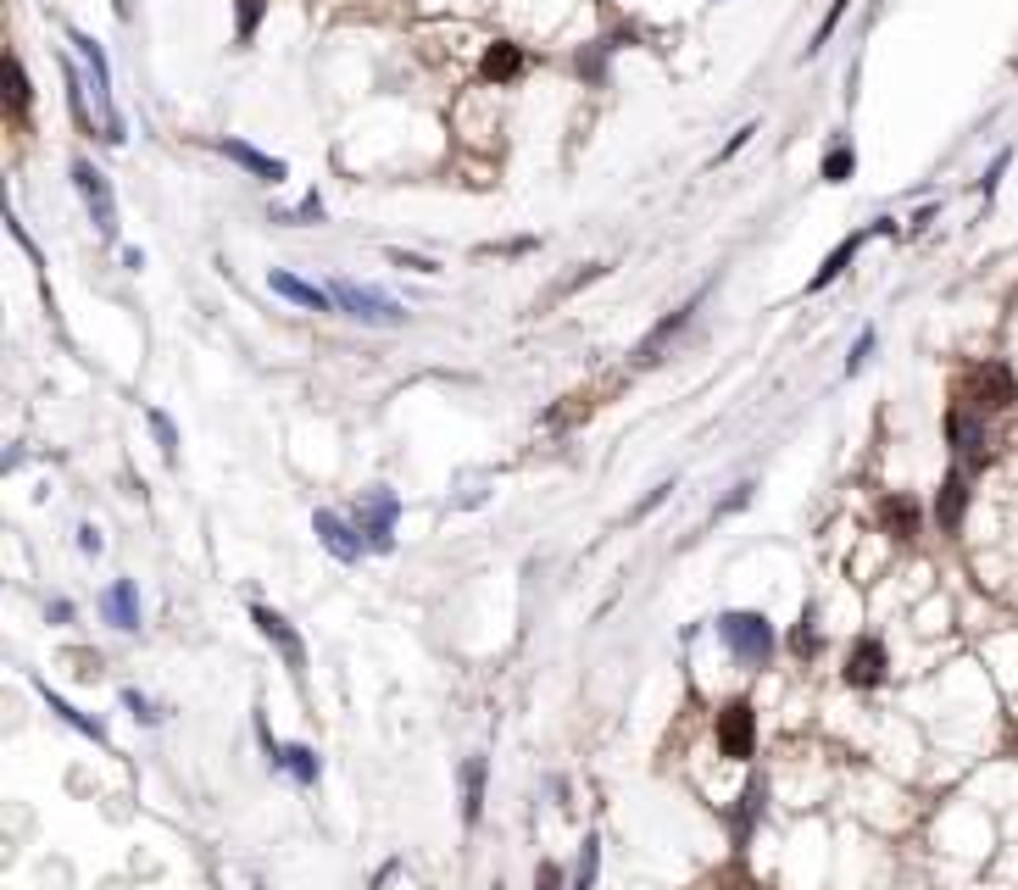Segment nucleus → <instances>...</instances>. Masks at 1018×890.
Listing matches in <instances>:
<instances>
[{"label": "nucleus", "mask_w": 1018, "mask_h": 890, "mask_svg": "<svg viewBox=\"0 0 1018 890\" xmlns=\"http://www.w3.org/2000/svg\"><path fill=\"white\" fill-rule=\"evenodd\" d=\"M963 406H974V412H1002L1018 401V379H1013V367L1007 362H980V367H968L963 373Z\"/></svg>", "instance_id": "nucleus-1"}, {"label": "nucleus", "mask_w": 1018, "mask_h": 890, "mask_svg": "<svg viewBox=\"0 0 1018 890\" xmlns=\"http://www.w3.org/2000/svg\"><path fill=\"white\" fill-rule=\"evenodd\" d=\"M328 296H334L339 312L357 317V323H368V329H396V323H407V306H401V301L378 296V290H368V285H351V278H339Z\"/></svg>", "instance_id": "nucleus-2"}, {"label": "nucleus", "mask_w": 1018, "mask_h": 890, "mask_svg": "<svg viewBox=\"0 0 1018 890\" xmlns=\"http://www.w3.org/2000/svg\"><path fill=\"white\" fill-rule=\"evenodd\" d=\"M718 635H723V645H730L746 668H762L773 657V624L762 613H723Z\"/></svg>", "instance_id": "nucleus-3"}, {"label": "nucleus", "mask_w": 1018, "mask_h": 890, "mask_svg": "<svg viewBox=\"0 0 1018 890\" xmlns=\"http://www.w3.org/2000/svg\"><path fill=\"white\" fill-rule=\"evenodd\" d=\"M396 518H401V501L390 490H368L357 506V529L368 540V551H390L396 546Z\"/></svg>", "instance_id": "nucleus-4"}, {"label": "nucleus", "mask_w": 1018, "mask_h": 890, "mask_svg": "<svg viewBox=\"0 0 1018 890\" xmlns=\"http://www.w3.org/2000/svg\"><path fill=\"white\" fill-rule=\"evenodd\" d=\"M73 45H78V57H84L89 78H95V106H101V117H107V139L117 146V139H123V123H117V106H112V67H107V51H101L89 34H73Z\"/></svg>", "instance_id": "nucleus-5"}, {"label": "nucleus", "mask_w": 1018, "mask_h": 890, "mask_svg": "<svg viewBox=\"0 0 1018 890\" xmlns=\"http://www.w3.org/2000/svg\"><path fill=\"white\" fill-rule=\"evenodd\" d=\"M73 184H78V196H84V206H89V217H95V228L107 234H117V201H112V184H107V173H95L89 162H73Z\"/></svg>", "instance_id": "nucleus-6"}, {"label": "nucleus", "mask_w": 1018, "mask_h": 890, "mask_svg": "<svg viewBox=\"0 0 1018 890\" xmlns=\"http://www.w3.org/2000/svg\"><path fill=\"white\" fill-rule=\"evenodd\" d=\"M946 440H952V451L968 462V467H980L985 462V412H974V406H952L946 412Z\"/></svg>", "instance_id": "nucleus-7"}, {"label": "nucleus", "mask_w": 1018, "mask_h": 890, "mask_svg": "<svg viewBox=\"0 0 1018 890\" xmlns=\"http://www.w3.org/2000/svg\"><path fill=\"white\" fill-rule=\"evenodd\" d=\"M251 624L278 645V657H284V668H289V679H301L307 674V645H301V635L289 629V618L284 613H273V606H251Z\"/></svg>", "instance_id": "nucleus-8"}, {"label": "nucleus", "mask_w": 1018, "mask_h": 890, "mask_svg": "<svg viewBox=\"0 0 1018 890\" xmlns=\"http://www.w3.org/2000/svg\"><path fill=\"white\" fill-rule=\"evenodd\" d=\"M312 529H318V540H323V551L334 556V562H362V551H368V540H362V529L357 524H346L339 512H318L312 518Z\"/></svg>", "instance_id": "nucleus-9"}, {"label": "nucleus", "mask_w": 1018, "mask_h": 890, "mask_svg": "<svg viewBox=\"0 0 1018 890\" xmlns=\"http://www.w3.org/2000/svg\"><path fill=\"white\" fill-rule=\"evenodd\" d=\"M752 735H757L752 707H746V701H730V707L718 713V752L735 757V763H746V757H752Z\"/></svg>", "instance_id": "nucleus-10"}, {"label": "nucleus", "mask_w": 1018, "mask_h": 890, "mask_svg": "<svg viewBox=\"0 0 1018 890\" xmlns=\"http://www.w3.org/2000/svg\"><path fill=\"white\" fill-rule=\"evenodd\" d=\"M885 640H874V635H868V640H857L852 645V657H846V685L852 690H874L880 679H885Z\"/></svg>", "instance_id": "nucleus-11"}, {"label": "nucleus", "mask_w": 1018, "mask_h": 890, "mask_svg": "<svg viewBox=\"0 0 1018 890\" xmlns=\"http://www.w3.org/2000/svg\"><path fill=\"white\" fill-rule=\"evenodd\" d=\"M262 745H268V763L284 768L296 785H318V752H312V745H278L268 729H262Z\"/></svg>", "instance_id": "nucleus-12"}, {"label": "nucleus", "mask_w": 1018, "mask_h": 890, "mask_svg": "<svg viewBox=\"0 0 1018 890\" xmlns=\"http://www.w3.org/2000/svg\"><path fill=\"white\" fill-rule=\"evenodd\" d=\"M218 151H223L228 162H239L246 173H257L262 184H284V178H289V167H284L278 156H262L257 146H246V139H218Z\"/></svg>", "instance_id": "nucleus-13"}, {"label": "nucleus", "mask_w": 1018, "mask_h": 890, "mask_svg": "<svg viewBox=\"0 0 1018 890\" xmlns=\"http://www.w3.org/2000/svg\"><path fill=\"white\" fill-rule=\"evenodd\" d=\"M696 306H702V290H696V296H691L685 306H679V312H668V317L657 323V329H651V335L641 340V351H635V362H641V367H651V362H657V351H662V346H668V340H673L679 329H685V323H691V312H696Z\"/></svg>", "instance_id": "nucleus-14"}, {"label": "nucleus", "mask_w": 1018, "mask_h": 890, "mask_svg": "<svg viewBox=\"0 0 1018 890\" xmlns=\"http://www.w3.org/2000/svg\"><path fill=\"white\" fill-rule=\"evenodd\" d=\"M268 290L284 296V301H296V306H307V312H328V306H334L328 290L307 285V278H296V273H268Z\"/></svg>", "instance_id": "nucleus-15"}, {"label": "nucleus", "mask_w": 1018, "mask_h": 890, "mask_svg": "<svg viewBox=\"0 0 1018 890\" xmlns=\"http://www.w3.org/2000/svg\"><path fill=\"white\" fill-rule=\"evenodd\" d=\"M101 613H107V624H112V629H139V590H134L128 579L107 585V596H101Z\"/></svg>", "instance_id": "nucleus-16"}, {"label": "nucleus", "mask_w": 1018, "mask_h": 890, "mask_svg": "<svg viewBox=\"0 0 1018 890\" xmlns=\"http://www.w3.org/2000/svg\"><path fill=\"white\" fill-rule=\"evenodd\" d=\"M963 512H968V479H963V474H946V485H941V496H935V524H941L946 535H957V529H963Z\"/></svg>", "instance_id": "nucleus-17"}, {"label": "nucleus", "mask_w": 1018, "mask_h": 890, "mask_svg": "<svg viewBox=\"0 0 1018 890\" xmlns=\"http://www.w3.org/2000/svg\"><path fill=\"white\" fill-rule=\"evenodd\" d=\"M39 695H45V707H51V713H57V718H62L67 729H78V735H84V740H95V745H107V724H101V718L78 713L73 701H62V695H57L51 685H39Z\"/></svg>", "instance_id": "nucleus-18"}, {"label": "nucleus", "mask_w": 1018, "mask_h": 890, "mask_svg": "<svg viewBox=\"0 0 1018 890\" xmlns=\"http://www.w3.org/2000/svg\"><path fill=\"white\" fill-rule=\"evenodd\" d=\"M880 524L891 540H913L918 535V501L913 496H885L880 501Z\"/></svg>", "instance_id": "nucleus-19"}, {"label": "nucleus", "mask_w": 1018, "mask_h": 890, "mask_svg": "<svg viewBox=\"0 0 1018 890\" xmlns=\"http://www.w3.org/2000/svg\"><path fill=\"white\" fill-rule=\"evenodd\" d=\"M479 73L491 78V84H512L518 73H523V51L518 45H507V39H496L491 51H484V62H479Z\"/></svg>", "instance_id": "nucleus-20"}, {"label": "nucleus", "mask_w": 1018, "mask_h": 890, "mask_svg": "<svg viewBox=\"0 0 1018 890\" xmlns=\"http://www.w3.org/2000/svg\"><path fill=\"white\" fill-rule=\"evenodd\" d=\"M484 813V757L462 763V824H479Z\"/></svg>", "instance_id": "nucleus-21"}, {"label": "nucleus", "mask_w": 1018, "mask_h": 890, "mask_svg": "<svg viewBox=\"0 0 1018 890\" xmlns=\"http://www.w3.org/2000/svg\"><path fill=\"white\" fill-rule=\"evenodd\" d=\"M868 234H874V228H868ZM868 234H852V240H841V246H835V251H830V256H823V267H818V273H812V285H807V290H823V285H835V278H841V273H846V262H852V256H857V246H862V240H868Z\"/></svg>", "instance_id": "nucleus-22"}, {"label": "nucleus", "mask_w": 1018, "mask_h": 890, "mask_svg": "<svg viewBox=\"0 0 1018 890\" xmlns=\"http://www.w3.org/2000/svg\"><path fill=\"white\" fill-rule=\"evenodd\" d=\"M7 106H12V117H23L34 106V89H28V73L17 57H7Z\"/></svg>", "instance_id": "nucleus-23"}, {"label": "nucleus", "mask_w": 1018, "mask_h": 890, "mask_svg": "<svg viewBox=\"0 0 1018 890\" xmlns=\"http://www.w3.org/2000/svg\"><path fill=\"white\" fill-rule=\"evenodd\" d=\"M852 167H857V151L852 146H830V156H823V184H846L852 178Z\"/></svg>", "instance_id": "nucleus-24"}, {"label": "nucleus", "mask_w": 1018, "mask_h": 890, "mask_svg": "<svg viewBox=\"0 0 1018 890\" xmlns=\"http://www.w3.org/2000/svg\"><path fill=\"white\" fill-rule=\"evenodd\" d=\"M596 868H601V840H596V835H585V852H579L573 890H596Z\"/></svg>", "instance_id": "nucleus-25"}, {"label": "nucleus", "mask_w": 1018, "mask_h": 890, "mask_svg": "<svg viewBox=\"0 0 1018 890\" xmlns=\"http://www.w3.org/2000/svg\"><path fill=\"white\" fill-rule=\"evenodd\" d=\"M762 813V785H746L741 795V813H735V847H746V835H752V818Z\"/></svg>", "instance_id": "nucleus-26"}, {"label": "nucleus", "mask_w": 1018, "mask_h": 890, "mask_svg": "<svg viewBox=\"0 0 1018 890\" xmlns=\"http://www.w3.org/2000/svg\"><path fill=\"white\" fill-rule=\"evenodd\" d=\"M239 7V45H251L257 39V23H262V12H268V0H234Z\"/></svg>", "instance_id": "nucleus-27"}, {"label": "nucleus", "mask_w": 1018, "mask_h": 890, "mask_svg": "<svg viewBox=\"0 0 1018 890\" xmlns=\"http://www.w3.org/2000/svg\"><path fill=\"white\" fill-rule=\"evenodd\" d=\"M67 106H73V117H78V128H95V117H89V101H84V78L67 67Z\"/></svg>", "instance_id": "nucleus-28"}, {"label": "nucleus", "mask_w": 1018, "mask_h": 890, "mask_svg": "<svg viewBox=\"0 0 1018 890\" xmlns=\"http://www.w3.org/2000/svg\"><path fill=\"white\" fill-rule=\"evenodd\" d=\"M791 651H796V657H812V651H818V629H812V613H802V624L791 629Z\"/></svg>", "instance_id": "nucleus-29"}, {"label": "nucleus", "mask_w": 1018, "mask_h": 890, "mask_svg": "<svg viewBox=\"0 0 1018 890\" xmlns=\"http://www.w3.org/2000/svg\"><path fill=\"white\" fill-rule=\"evenodd\" d=\"M846 7H852V0H835V7H830V17L818 23V34H812V45H807V57H818L823 45H830V34H835V23H841V12H846Z\"/></svg>", "instance_id": "nucleus-30"}, {"label": "nucleus", "mask_w": 1018, "mask_h": 890, "mask_svg": "<svg viewBox=\"0 0 1018 890\" xmlns=\"http://www.w3.org/2000/svg\"><path fill=\"white\" fill-rule=\"evenodd\" d=\"M123 707L139 718V724H162V713H157V701H145L139 690H123Z\"/></svg>", "instance_id": "nucleus-31"}, {"label": "nucleus", "mask_w": 1018, "mask_h": 890, "mask_svg": "<svg viewBox=\"0 0 1018 890\" xmlns=\"http://www.w3.org/2000/svg\"><path fill=\"white\" fill-rule=\"evenodd\" d=\"M151 429L162 440V456H178V435H173V417L167 412H151Z\"/></svg>", "instance_id": "nucleus-32"}, {"label": "nucleus", "mask_w": 1018, "mask_h": 890, "mask_svg": "<svg viewBox=\"0 0 1018 890\" xmlns=\"http://www.w3.org/2000/svg\"><path fill=\"white\" fill-rule=\"evenodd\" d=\"M390 262H396V267H412V273H440V262L412 256V251H401V246H390Z\"/></svg>", "instance_id": "nucleus-33"}, {"label": "nucleus", "mask_w": 1018, "mask_h": 890, "mask_svg": "<svg viewBox=\"0 0 1018 890\" xmlns=\"http://www.w3.org/2000/svg\"><path fill=\"white\" fill-rule=\"evenodd\" d=\"M874 340H880L874 329H862V335H857V346H852V356H846V373H857V367L868 362V351H874Z\"/></svg>", "instance_id": "nucleus-34"}, {"label": "nucleus", "mask_w": 1018, "mask_h": 890, "mask_svg": "<svg viewBox=\"0 0 1018 890\" xmlns=\"http://www.w3.org/2000/svg\"><path fill=\"white\" fill-rule=\"evenodd\" d=\"M1007 167H1013V151H1002V156L991 162V173L980 178V190H985V196H996V184H1002V173H1007Z\"/></svg>", "instance_id": "nucleus-35"}, {"label": "nucleus", "mask_w": 1018, "mask_h": 890, "mask_svg": "<svg viewBox=\"0 0 1018 890\" xmlns=\"http://www.w3.org/2000/svg\"><path fill=\"white\" fill-rule=\"evenodd\" d=\"M101 546H107V540H101V529H95V524L78 529V551H84V556H101Z\"/></svg>", "instance_id": "nucleus-36"}, {"label": "nucleus", "mask_w": 1018, "mask_h": 890, "mask_svg": "<svg viewBox=\"0 0 1018 890\" xmlns=\"http://www.w3.org/2000/svg\"><path fill=\"white\" fill-rule=\"evenodd\" d=\"M535 890H562V868H557V863H541V874H535Z\"/></svg>", "instance_id": "nucleus-37"}, {"label": "nucleus", "mask_w": 1018, "mask_h": 890, "mask_svg": "<svg viewBox=\"0 0 1018 890\" xmlns=\"http://www.w3.org/2000/svg\"><path fill=\"white\" fill-rule=\"evenodd\" d=\"M752 134H757V123H746L741 134H730V146H723V151H718V162H730V156H735V151L746 146V139H752Z\"/></svg>", "instance_id": "nucleus-38"}, {"label": "nucleus", "mask_w": 1018, "mask_h": 890, "mask_svg": "<svg viewBox=\"0 0 1018 890\" xmlns=\"http://www.w3.org/2000/svg\"><path fill=\"white\" fill-rule=\"evenodd\" d=\"M296 217H301V223H323V196H307V201L296 206Z\"/></svg>", "instance_id": "nucleus-39"}, {"label": "nucleus", "mask_w": 1018, "mask_h": 890, "mask_svg": "<svg viewBox=\"0 0 1018 890\" xmlns=\"http://www.w3.org/2000/svg\"><path fill=\"white\" fill-rule=\"evenodd\" d=\"M668 490H673V485H657V490H651V496H646V501L635 506V518H646V512H651V506H662V501H668Z\"/></svg>", "instance_id": "nucleus-40"}, {"label": "nucleus", "mask_w": 1018, "mask_h": 890, "mask_svg": "<svg viewBox=\"0 0 1018 890\" xmlns=\"http://www.w3.org/2000/svg\"><path fill=\"white\" fill-rule=\"evenodd\" d=\"M746 501H752V485H741V490H735V496H730V501H723V506H718V512H741V506H746Z\"/></svg>", "instance_id": "nucleus-41"}]
</instances>
